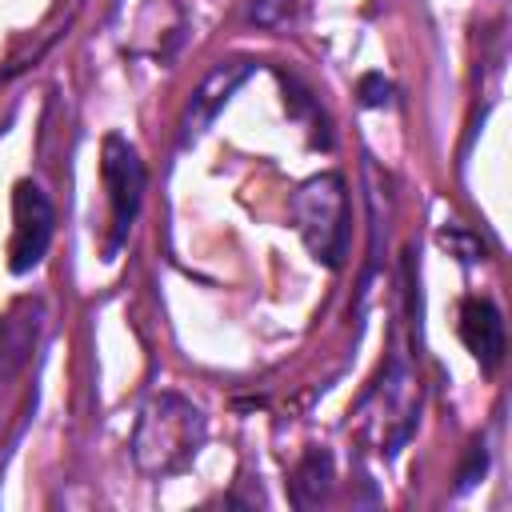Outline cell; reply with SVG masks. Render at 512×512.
I'll return each instance as SVG.
<instances>
[{"label":"cell","mask_w":512,"mask_h":512,"mask_svg":"<svg viewBox=\"0 0 512 512\" xmlns=\"http://www.w3.org/2000/svg\"><path fill=\"white\" fill-rule=\"evenodd\" d=\"M368 404H380L376 416H368V432L376 436L384 456H396L400 444L412 436L416 428V412H420V396H416V380L404 368V360L396 356L384 372V380L368 392Z\"/></svg>","instance_id":"cell-5"},{"label":"cell","mask_w":512,"mask_h":512,"mask_svg":"<svg viewBox=\"0 0 512 512\" xmlns=\"http://www.w3.org/2000/svg\"><path fill=\"white\" fill-rule=\"evenodd\" d=\"M204 412L180 392H156L144 400L132 428V460L144 476L164 480L184 472L204 444Z\"/></svg>","instance_id":"cell-1"},{"label":"cell","mask_w":512,"mask_h":512,"mask_svg":"<svg viewBox=\"0 0 512 512\" xmlns=\"http://www.w3.org/2000/svg\"><path fill=\"white\" fill-rule=\"evenodd\" d=\"M456 328H460L464 348L476 356V364L484 372H496L500 360H504V316H500V308L484 296H468L460 304V324Z\"/></svg>","instance_id":"cell-7"},{"label":"cell","mask_w":512,"mask_h":512,"mask_svg":"<svg viewBox=\"0 0 512 512\" xmlns=\"http://www.w3.org/2000/svg\"><path fill=\"white\" fill-rule=\"evenodd\" d=\"M52 228H56V212L52 200L44 196V188L36 180H20L12 188V236H8V272L24 276L32 272L48 244H52Z\"/></svg>","instance_id":"cell-4"},{"label":"cell","mask_w":512,"mask_h":512,"mask_svg":"<svg viewBox=\"0 0 512 512\" xmlns=\"http://www.w3.org/2000/svg\"><path fill=\"white\" fill-rule=\"evenodd\" d=\"M356 92H360V104H364V108H384V104H392V84H388L380 72L360 76Z\"/></svg>","instance_id":"cell-10"},{"label":"cell","mask_w":512,"mask_h":512,"mask_svg":"<svg viewBox=\"0 0 512 512\" xmlns=\"http://www.w3.org/2000/svg\"><path fill=\"white\" fill-rule=\"evenodd\" d=\"M100 180H104V192H108V212H112V232H108V244H104V256L112 260L120 252V244L128 240L136 216H140V200H144V184H148V172H144V160L136 156V148L124 140V136H104L100 144Z\"/></svg>","instance_id":"cell-3"},{"label":"cell","mask_w":512,"mask_h":512,"mask_svg":"<svg viewBox=\"0 0 512 512\" xmlns=\"http://www.w3.org/2000/svg\"><path fill=\"white\" fill-rule=\"evenodd\" d=\"M440 244H444V248H456L460 260H480V256H484V248H480L472 236H464L460 228H444V232H440Z\"/></svg>","instance_id":"cell-11"},{"label":"cell","mask_w":512,"mask_h":512,"mask_svg":"<svg viewBox=\"0 0 512 512\" xmlns=\"http://www.w3.org/2000/svg\"><path fill=\"white\" fill-rule=\"evenodd\" d=\"M296 12V0H252V20L260 24V28H276V24H284L288 16Z\"/></svg>","instance_id":"cell-9"},{"label":"cell","mask_w":512,"mask_h":512,"mask_svg":"<svg viewBox=\"0 0 512 512\" xmlns=\"http://www.w3.org/2000/svg\"><path fill=\"white\" fill-rule=\"evenodd\" d=\"M252 68H256L252 60H228V64H216V68L204 76V84L192 92V100H188V108H184V116H180V144H184V148L216 120V112H220V108L228 104V96L248 80Z\"/></svg>","instance_id":"cell-6"},{"label":"cell","mask_w":512,"mask_h":512,"mask_svg":"<svg viewBox=\"0 0 512 512\" xmlns=\"http://www.w3.org/2000/svg\"><path fill=\"white\" fill-rule=\"evenodd\" d=\"M484 460H488V456H484V444H472V464L460 472V488H468V484L476 480V472H484Z\"/></svg>","instance_id":"cell-12"},{"label":"cell","mask_w":512,"mask_h":512,"mask_svg":"<svg viewBox=\"0 0 512 512\" xmlns=\"http://www.w3.org/2000/svg\"><path fill=\"white\" fill-rule=\"evenodd\" d=\"M292 216H296V232H300L304 248L312 252V260L336 272L344 264V252H348V192H344V176L340 172L308 176L292 196Z\"/></svg>","instance_id":"cell-2"},{"label":"cell","mask_w":512,"mask_h":512,"mask_svg":"<svg viewBox=\"0 0 512 512\" xmlns=\"http://www.w3.org/2000/svg\"><path fill=\"white\" fill-rule=\"evenodd\" d=\"M328 488H332V456L320 452V448L304 452V460L292 472V500H296V508H316L328 496Z\"/></svg>","instance_id":"cell-8"}]
</instances>
